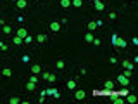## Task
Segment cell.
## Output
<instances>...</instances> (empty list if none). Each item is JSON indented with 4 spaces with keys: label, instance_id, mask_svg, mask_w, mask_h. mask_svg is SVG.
<instances>
[{
    "label": "cell",
    "instance_id": "6da1fadb",
    "mask_svg": "<svg viewBox=\"0 0 138 104\" xmlns=\"http://www.w3.org/2000/svg\"><path fill=\"white\" fill-rule=\"evenodd\" d=\"M93 7H95V10H99V12H102V10L105 9V4H104L102 0H95V2H93Z\"/></svg>",
    "mask_w": 138,
    "mask_h": 104
},
{
    "label": "cell",
    "instance_id": "7a4b0ae2",
    "mask_svg": "<svg viewBox=\"0 0 138 104\" xmlns=\"http://www.w3.org/2000/svg\"><path fill=\"white\" fill-rule=\"evenodd\" d=\"M118 82H119L123 87H128V85H129V78H126L124 75H119V76H118Z\"/></svg>",
    "mask_w": 138,
    "mask_h": 104
},
{
    "label": "cell",
    "instance_id": "3957f363",
    "mask_svg": "<svg viewBox=\"0 0 138 104\" xmlns=\"http://www.w3.org/2000/svg\"><path fill=\"white\" fill-rule=\"evenodd\" d=\"M16 37H19V38H24L28 37V31H26V28H17V33H16Z\"/></svg>",
    "mask_w": 138,
    "mask_h": 104
},
{
    "label": "cell",
    "instance_id": "277c9868",
    "mask_svg": "<svg viewBox=\"0 0 138 104\" xmlns=\"http://www.w3.org/2000/svg\"><path fill=\"white\" fill-rule=\"evenodd\" d=\"M50 29H52L54 33L60 31V23H57V21H52V23H50Z\"/></svg>",
    "mask_w": 138,
    "mask_h": 104
},
{
    "label": "cell",
    "instance_id": "5b68a950",
    "mask_svg": "<svg viewBox=\"0 0 138 104\" xmlns=\"http://www.w3.org/2000/svg\"><path fill=\"white\" fill-rule=\"evenodd\" d=\"M16 7L17 9H26L28 7V0H16Z\"/></svg>",
    "mask_w": 138,
    "mask_h": 104
},
{
    "label": "cell",
    "instance_id": "8992f818",
    "mask_svg": "<svg viewBox=\"0 0 138 104\" xmlns=\"http://www.w3.org/2000/svg\"><path fill=\"white\" fill-rule=\"evenodd\" d=\"M133 66H135V63H133V61H128V59H124V61H123V68H124V69H133Z\"/></svg>",
    "mask_w": 138,
    "mask_h": 104
},
{
    "label": "cell",
    "instance_id": "52a82bcc",
    "mask_svg": "<svg viewBox=\"0 0 138 104\" xmlns=\"http://www.w3.org/2000/svg\"><path fill=\"white\" fill-rule=\"evenodd\" d=\"M74 99L76 101H83L85 99V90H76L74 92Z\"/></svg>",
    "mask_w": 138,
    "mask_h": 104
},
{
    "label": "cell",
    "instance_id": "ba28073f",
    "mask_svg": "<svg viewBox=\"0 0 138 104\" xmlns=\"http://www.w3.org/2000/svg\"><path fill=\"white\" fill-rule=\"evenodd\" d=\"M31 73H33V75H40V73H41V66H40V64H33V66H31Z\"/></svg>",
    "mask_w": 138,
    "mask_h": 104
},
{
    "label": "cell",
    "instance_id": "9c48e42d",
    "mask_svg": "<svg viewBox=\"0 0 138 104\" xmlns=\"http://www.w3.org/2000/svg\"><path fill=\"white\" fill-rule=\"evenodd\" d=\"M104 88H105V90H114V82L105 80V82H104Z\"/></svg>",
    "mask_w": 138,
    "mask_h": 104
},
{
    "label": "cell",
    "instance_id": "30bf717a",
    "mask_svg": "<svg viewBox=\"0 0 138 104\" xmlns=\"http://www.w3.org/2000/svg\"><path fill=\"white\" fill-rule=\"evenodd\" d=\"M86 28H88V31H95L97 29V23L95 21H90L88 24H86Z\"/></svg>",
    "mask_w": 138,
    "mask_h": 104
},
{
    "label": "cell",
    "instance_id": "8fae6325",
    "mask_svg": "<svg viewBox=\"0 0 138 104\" xmlns=\"http://www.w3.org/2000/svg\"><path fill=\"white\" fill-rule=\"evenodd\" d=\"M35 88H36V83H33V82H28V83H26V90H28V92H33Z\"/></svg>",
    "mask_w": 138,
    "mask_h": 104
},
{
    "label": "cell",
    "instance_id": "7c38bea8",
    "mask_svg": "<svg viewBox=\"0 0 138 104\" xmlns=\"http://www.w3.org/2000/svg\"><path fill=\"white\" fill-rule=\"evenodd\" d=\"M36 42H40V43L47 42V35H43V33H40V35H36Z\"/></svg>",
    "mask_w": 138,
    "mask_h": 104
},
{
    "label": "cell",
    "instance_id": "4fadbf2b",
    "mask_svg": "<svg viewBox=\"0 0 138 104\" xmlns=\"http://www.w3.org/2000/svg\"><path fill=\"white\" fill-rule=\"evenodd\" d=\"M126 95H128V97H126V101H128V102H131V104L136 102V95H133V94H126Z\"/></svg>",
    "mask_w": 138,
    "mask_h": 104
},
{
    "label": "cell",
    "instance_id": "5bb4252c",
    "mask_svg": "<svg viewBox=\"0 0 138 104\" xmlns=\"http://www.w3.org/2000/svg\"><path fill=\"white\" fill-rule=\"evenodd\" d=\"M64 66H66V63H64L62 59H59V61L55 63V68H57V69H64Z\"/></svg>",
    "mask_w": 138,
    "mask_h": 104
},
{
    "label": "cell",
    "instance_id": "9a60e30c",
    "mask_svg": "<svg viewBox=\"0 0 138 104\" xmlns=\"http://www.w3.org/2000/svg\"><path fill=\"white\" fill-rule=\"evenodd\" d=\"M93 35H91V31H90V33H86V35H85V42H88V43H91V42H93Z\"/></svg>",
    "mask_w": 138,
    "mask_h": 104
},
{
    "label": "cell",
    "instance_id": "2e32d148",
    "mask_svg": "<svg viewBox=\"0 0 138 104\" xmlns=\"http://www.w3.org/2000/svg\"><path fill=\"white\" fill-rule=\"evenodd\" d=\"M2 75L4 76H10L12 75V69H10V68H4V69H2Z\"/></svg>",
    "mask_w": 138,
    "mask_h": 104
},
{
    "label": "cell",
    "instance_id": "e0dca14e",
    "mask_svg": "<svg viewBox=\"0 0 138 104\" xmlns=\"http://www.w3.org/2000/svg\"><path fill=\"white\" fill-rule=\"evenodd\" d=\"M67 88L69 90H74V88H76V82H74V80H69L67 82Z\"/></svg>",
    "mask_w": 138,
    "mask_h": 104
},
{
    "label": "cell",
    "instance_id": "ac0fdd59",
    "mask_svg": "<svg viewBox=\"0 0 138 104\" xmlns=\"http://www.w3.org/2000/svg\"><path fill=\"white\" fill-rule=\"evenodd\" d=\"M30 82H33V83H38V82H40V76H38V75H33V73H31Z\"/></svg>",
    "mask_w": 138,
    "mask_h": 104
},
{
    "label": "cell",
    "instance_id": "d6986e66",
    "mask_svg": "<svg viewBox=\"0 0 138 104\" xmlns=\"http://www.w3.org/2000/svg\"><path fill=\"white\" fill-rule=\"evenodd\" d=\"M71 5H74V7H81V5H83V0H71Z\"/></svg>",
    "mask_w": 138,
    "mask_h": 104
},
{
    "label": "cell",
    "instance_id": "ffe728a7",
    "mask_svg": "<svg viewBox=\"0 0 138 104\" xmlns=\"http://www.w3.org/2000/svg\"><path fill=\"white\" fill-rule=\"evenodd\" d=\"M69 5H71V0H60V7H64V9H67Z\"/></svg>",
    "mask_w": 138,
    "mask_h": 104
},
{
    "label": "cell",
    "instance_id": "44dd1931",
    "mask_svg": "<svg viewBox=\"0 0 138 104\" xmlns=\"http://www.w3.org/2000/svg\"><path fill=\"white\" fill-rule=\"evenodd\" d=\"M45 94H49V95H55V97H59V92H57V90H54V88H49V90H47Z\"/></svg>",
    "mask_w": 138,
    "mask_h": 104
},
{
    "label": "cell",
    "instance_id": "7402d4cb",
    "mask_svg": "<svg viewBox=\"0 0 138 104\" xmlns=\"http://www.w3.org/2000/svg\"><path fill=\"white\" fill-rule=\"evenodd\" d=\"M9 102H10V104H19V102H21V99H19V97H10Z\"/></svg>",
    "mask_w": 138,
    "mask_h": 104
},
{
    "label": "cell",
    "instance_id": "603a6c76",
    "mask_svg": "<svg viewBox=\"0 0 138 104\" xmlns=\"http://www.w3.org/2000/svg\"><path fill=\"white\" fill-rule=\"evenodd\" d=\"M123 75L126 76V78H131V75H133V69H124V73Z\"/></svg>",
    "mask_w": 138,
    "mask_h": 104
},
{
    "label": "cell",
    "instance_id": "cb8c5ba5",
    "mask_svg": "<svg viewBox=\"0 0 138 104\" xmlns=\"http://www.w3.org/2000/svg\"><path fill=\"white\" fill-rule=\"evenodd\" d=\"M19 43H22V38H19V37H14V45H19Z\"/></svg>",
    "mask_w": 138,
    "mask_h": 104
},
{
    "label": "cell",
    "instance_id": "d4e9b609",
    "mask_svg": "<svg viewBox=\"0 0 138 104\" xmlns=\"http://www.w3.org/2000/svg\"><path fill=\"white\" fill-rule=\"evenodd\" d=\"M10 31H12V28L9 24H4V33H10Z\"/></svg>",
    "mask_w": 138,
    "mask_h": 104
},
{
    "label": "cell",
    "instance_id": "484cf974",
    "mask_svg": "<svg viewBox=\"0 0 138 104\" xmlns=\"http://www.w3.org/2000/svg\"><path fill=\"white\" fill-rule=\"evenodd\" d=\"M47 80H49L50 83H54V82H55V75H52V73H49V78H47Z\"/></svg>",
    "mask_w": 138,
    "mask_h": 104
},
{
    "label": "cell",
    "instance_id": "4316f807",
    "mask_svg": "<svg viewBox=\"0 0 138 104\" xmlns=\"http://www.w3.org/2000/svg\"><path fill=\"white\" fill-rule=\"evenodd\" d=\"M91 43H93V45H97V47H99L100 43H102V40H100V38H93V42H91Z\"/></svg>",
    "mask_w": 138,
    "mask_h": 104
},
{
    "label": "cell",
    "instance_id": "83f0119b",
    "mask_svg": "<svg viewBox=\"0 0 138 104\" xmlns=\"http://www.w3.org/2000/svg\"><path fill=\"white\" fill-rule=\"evenodd\" d=\"M31 42H33V38H31L30 35H28V37H26L24 40H22V43H31Z\"/></svg>",
    "mask_w": 138,
    "mask_h": 104
},
{
    "label": "cell",
    "instance_id": "f1b7e54d",
    "mask_svg": "<svg viewBox=\"0 0 138 104\" xmlns=\"http://www.w3.org/2000/svg\"><path fill=\"white\" fill-rule=\"evenodd\" d=\"M0 50H7V43L5 42H0Z\"/></svg>",
    "mask_w": 138,
    "mask_h": 104
},
{
    "label": "cell",
    "instance_id": "f546056e",
    "mask_svg": "<svg viewBox=\"0 0 138 104\" xmlns=\"http://www.w3.org/2000/svg\"><path fill=\"white\" fill-rule=\"evenodd\" d=\"M109 19H112V21L118 19V14H116V12H110V14H109Z\"/></svg>",
    "mask_w": 138,
    "mask_h": 104
},
{
    "label": "cell",
    "instance_id": "4dcf8cb0",
    "mask_svg": "<svg viewBox=\"0 0 138 104\" xmlns=\"http://www.w3.org/2000/svg\"><path fill=\"white\" fill-rule=\"evenodd\" d=\"M41 78H43V80H47V78H49V73H47V71H45V73H41Z\"/></svg>",
    "mask_w": 138,
    "mask_h": 104
}]
</instances>
